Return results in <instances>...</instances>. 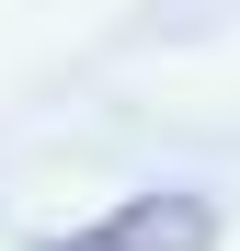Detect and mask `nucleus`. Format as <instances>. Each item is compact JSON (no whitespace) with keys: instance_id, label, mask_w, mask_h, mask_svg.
Here are the masks:
<instances>
[{"instance_id":"1","label":"nucleus","mask_w":240,"mask_h":251,"mask_svg":"<svg viewBox=\"0 0 240 251\" xmlns=\"http://www.w3.org/2000/svg\"><path fill=\"white\" fill-rule=\"evenodd\" d=\"M229 240V217L206 194H126V205H103L92 228H69V240H46V251H217Z\"/></svg>"}]
</instances>
